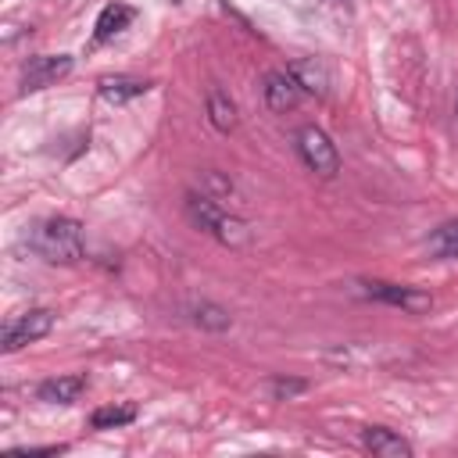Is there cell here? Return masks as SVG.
<instances>
[{
  "instance_id": "30bf717a",
  "label": "cell",
  "mask_w": 458,
  "mask_h": 458,
  "mask_svg": "<svg viewBox=\"0 0 458 458\" xmlns=\"http://www.w3.org/2000/svg\"><path fill=\"white\" fill-rule=\"evenodd\" d=\"M97 89H100V97L107 104H129V100L143 97L150 89V82L147 79H132V75H104L97 82Z\"/></svg>"
},
{
  "instance_id": "5b68a950",
  "label": "cell",
  "mask_w": 458,
  "mask_h": 458,
  "mask_svg": "<svg viewBox=\"0 0 458 458\" xmlns=\"http://www.w3.org/2000/svg\"><path fill=\"white\" fill-rule=\"evenodd\" d=\"M361 290V297H372V301H383V304H394V308H401V311H408V315H422V311H429L433 308V297L429 293H422V290H415V286H401V283H383V279H365V283H358Z\"/></svg>"
},
{
  "instance_id": "7a4b0ae2",
  "label": "cell",
  "mask_w": 458,
  "mask_h": 458,
  "mask_svg": "<svg viewBox=\"0 0 458 458\" xmlns=\"http://www.w3.org/2000/svg\"><path fill=\"white\" fill-rule=\"evenodd\" d=\"M186 215L193 218V225H200L204 233H211V236H215L218 243H225V247H243V243H247V236H250L247 222H240L236 215L222 211L211 197L186 193Z\"/></svg>"
},
{
  "instance_id": "3957f363",
  "label": "cell",
  "mask_w": 458,
  "mask_h": 458,
  "mask_svg": "<svg viewBox=\"0 0 458 458\" xmlns=\"http://www.w3.org/2000/svg\"><path fill=\"white\" fill-rule=\"evenodd\" d=\"M297 154H301V161H304L315 175H322V179H333V175L340 172V150H336V143H333L318 125L297 129Z\"/></svg>"
},
{
  "instance_id": "ba28073f",
  "label": "cell",
  "mask_w": 458,
  "mask_h": 458,
  "mask_svg": "<svg viewBox=\"0 0 458 458\" xmlns=\"http://www.w3.org/2000/svg\"><path fill=\"white\" fill-rule=\"evenodd\" d=\"M361 444L376 458H411V444L404 437H397L394 429H383V426H369L361 433Z\"/></svg>"
},
{
  "instance_id": "d6986e66",
  "label": "cell",
  "mask_w": 458,
  "mask_h": 458,
  "mask_svg": "<svg viewBox=\"0 0 458 458\" xmlns=\"http://www.w3.org/2000/svg\"><path fill=\"white\" fill-rule=\"evenodd\" d=\"M333 4H344V0H333Z\"/></svg>"
},
{
  "instance_id": "7c38bea8",
  "label": "cell",
  "mask_w": 458,
  "mask_h": 458,
  "mask_svg": "<svg viewBox=\"0 0 458 458\" xmlns=\"http://www.w3.org/2000/svg\"><path fill=\"white\" fill-rule=\"evenodd\" d=\"M297 82H301V89L304 93H315V97H326V86H329V75H326V68L315 61V57H297L290 68H286Z\"/></svg>"
},
{
  "instance_id": "4fadbf2b",
  "label": "cell",
  "mask_w": 458,
  "mask_h": 458,
  "mask_svg": "<svg viewBox=\"0 0 458 458\" xmlns=\"http://www.w3.org/2000/svg\"><path fill=\"white\" fill-rule=\"evenodd\" d=\"M208 118H211V125H215L218 132H233V129H236V104H233L218 86L208 89Z\"/></svg>"
},
{
  "instance_id": "9a60e30c",
  "label": "cell",
  "mask_w": 458,
  "mask_h": 458,
  "mask_svg": "<svg viewBox=\"0 0 458 458\" xmlns=\"http://www.w3.org/2000/svg\"><path fill=\"white\" fill-rule=\"evenodd\" d=\"M429 254H437V258H458V222H444L429 236Z\"/></svg>"
},
{
  "instance_id": "277c9868",
  "label": "cell",
  "mask_w": 458,
  "mask_h": 458,
  "mask_svg": "<svg viewBox=\"0 0 458 458\" xmlns=\"http://www.w3.org/2000/svg\"><path fill=\"white\" fill-rule=\"evenodd\" d=\"M54 311L50 308H29V311H21V315H14L7 326H4V333H0V347L11 354V351H18V347H25V344H32V340H43L50 329H54Z\"/></svg>"
},
{
  "instance_id": "5bb4252c",
  "label": "cell",
  "mask_w": 458,
  "mask_h": 458,
  "mask_svg": "<svg viewBox=\"0 0 458 458\" xmlns=\"http://www.w3.org/2000/svg\"><path fill=\"white\" fill-rule=\"evenodd\" d=\"M136 419V404H104L89 415V426L93 429H114V426H129Z\"/></svg>"
},
{
  "instance_id": "e0dca14e",
  "label": "cell",
  "mask_w": 458,
  "mask_h": 458,
  "mask_svg": "<svg viewBox=\"0 0 458 458\" xmlns=\"http://www.w3.org/2000/svg\"><path fill=\"white\" fill-rule=\"evenodd\" d=\"M268 390H272L276 401H286V397H293V394H304L308 383H304V379H272Z\"/></svg>"
},
{
  "instance_id": "ac0fdd59",
  "label": "cell",
  "mask_w": 458,
  "mask_h": 458,
  "mask_svg": "<svg viewBox=\"0 0 458 458\" xmlns=\"http://www.w3.org/2000/svg\"><path fill=\"white\" fill-rule=\"evenodd\" d=\"M64 447L61 444H50V447H14L11 454H61Z\"/></svg>"
},
{
  "instance_id": "6da1fadb",
  "label": "cell",
  "mask_w": 458,
  "mask_h": 458,
  "mask_svg": "<svg viewBox=\"0 0 458 458\" xmlns=\"http://www.w3.org/2000/svg\"><path fill=\"white\" fill-rule=\"evenodd\" d=\"M32 250L50 261V265H75L82 254H86V233L75 218H64V215H54V218H43L32 236H29Z\"/></svg>"
},
{
  "instance_id": "9c48e42d",
  "label": "cell",
  "mask_w": 458,
  "mask_h": 458,
  "mask_svg": "<svg viewBox=\"0 0 458 458\" xmlns=\"http://www.w3.org/2000/svg\"><path fill=\"white\" fill-rule=\"evenodd\" d=\"M132 18H136V11L129 7V4H107L100 14H97V25H93V43H107V39H114V36H122L129 25H132Z\"/></svg>"
},
{
  "instance_id": "2e32d148",
  "label": "cell",
  "mask_w": 458,
  "mask_h": 458,
  "mask_svg": "<svg viewBox=\"0 0 458 458\" xmlns=\"http://www.w3.org/2000/svg\"><path fill=\"white\" fill-rule=\"evenodd\" d=\"M193 322H197L200 329H211V333H222V329L233 326L229 311L218 308V304H197V308H193Z\"/></svg>"
},
{
  "instance_id": "8992f818",
  "label": "cell",
  "mask_w": 458,
  "mask_h": 458,
  "mask_svg": "<svg viewBox=\"0 0 458 458\" xmlns=\"http://www.w3.org/2000/svg\"><path fill=\"white\" fill-rule=\"evenodd\" d=\"M72 57L68 54H36L25 61L21 68V93H36V89H47L54 82H61L68 72H72Z\"/></svg>"
},
{
  "instance_id": "52a82bcc",
  "label": "cell",
  "mask_w": 458,
  "mask_h": 458,
  "mask_svg": "<svg viewBox=\"0 0 458 458\" xmlns=\"http://www.w3.org/2000/svg\"><path fill=\"white\" fill-rule=\"evenodd\" d=\"M261 89H265V104H268L276 114H286V111H293V107L301 104V97H304L301 82H297L290 72H268Z\"/></svg>"
},
{
  "instance_id": "8fae6325",
  "label": "cell",
  "mask_w": 458,
  "mask_h": 458,
  "mask_svg": "<svg viewBox=\"0 0 458 458\" xmlns=\"http://www.w3.org/2000/svg\"><path fill=\"white\" fill-rule=\"evenodd\" d=\"M86 390V376H54V379H43L36 397L47 401V404H72L79 401Z\"/></svg>"
}]
</instances>
